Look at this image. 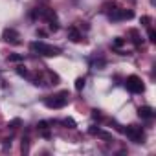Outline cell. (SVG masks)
<instances>
[{
	"mask_svg": "<svg viewBox=\"0 0 156 156\" xmlns=\"http://www.w3.org/2000/svg\"><path fill=\"white\" fill-rule=\"evenodd\" d=\"M30 48H31V51H35V53H39V55H44V57H53V55H59V53H61L59 48H53V46H50V44H46V42H42V41L31 42Z\"/></svg>",
	"mask_w": 156,
	"mask_h": 156,
	"instance_id": "1",
	"label": "cell"
},
{
	"mask_svg": "<svg viewBox=\"0 0 156 156\" xmlns=\"http://www.w3.org/2000/svg\"><path fill=\"white\" fill-rule=\"evenodd\" d=\"M68 98H70L68 92H61V94H57V96L46 98V99H44V105H46L48 108H62V107H66Z\"/></svg>",
	"mask_w": 156,
	"mask_h": 156,
	"instance_id": "2",
	"label": "cell"
},
{
	"mask_svg": "<svg viewBox=\"0 0 156 156\" xmlns=\"http://www.w3.org/2000/svg\"><path fill=\"white\" fill-rule=\"evenodd\" d=\"M125 87H127V90H130L132 94H141V92L145 90V85H143V81H141V77H138V75H129L127 81H125Z\"/></svg>",
	"mask_w": 156,
	"mask_h": 156,
	"instance_id": "3",
	"label": "cell"
},
{
	"mask_svg": "<svg viewBox=\"0 0 156 156\" xmlns=\"http://www.w3.org/2000/svg\"><path fill=\"white\" fill-rule=\"evenodd\" d=\"M125 134H127V138H130V141H134V143H143V140H145V134H143L141 127H136V125H129V127L125 129Z\"/></svg>",
	"mask_w": 156,
	"mask_h": 156,
	"instance_id": "4",
	"label": "cell"
},
{
	"mask_svg": "<svg viewBox=\"0 0 156 156\" xmlns=\"http://www.w3.org/2000/svg\"><path fill=\"white\" fill-rule=\"evenodd\" d=\"M134 13L130 9H112V13L108 15L110 20H125V19H132Z\"/></svg>",
	"mask_w": 156,
	"mask_h": 156,
	"instance_id": "5",
	"label": "cell"
},
{
	"mask_svg": "<svg viewBox=\"0 0 156 156\" xmlns=\"http://www.w3.org/2000/svg\"><path fill=\"white\" fill-rule=\"evenodd\" d=\"M2 37H4V41H6V42H11V44H19V42H20V41H19V33H17L13 28L4 30Z\"/></svg>",
	"mask_w": 156,
	"mask_h": 156,
	"instance_id": "6",
	"label": "cell"
},
{
	"mask_svg": "<svg viewBox=\"0 0 156 156\" xmlns=\"http://www.w3.org/2000/svg\"><path fill=\"white\" fill-rule=\"evenodd\" d=\"M138 116H140L141 119H151V118L154 116V110H152L151 107H140V108H138Z\"/></svg>",
	"mask_w": 156,
	"mask_h": 156,
	"instance_id": "7",
	"label": "cell"
},
{
	"mask_svg": "<svg viewBox=\"0 0 156 156\" xmlns=\"http://www.w3.org/2000/svg\"><path fill=\"white\" fill-rule=\"evenodd\" d=\"M68 39L73 41V42H79L81 41V33H79V30H77L75 26H70L68 28Z\"/></svg>",
	"mask_w": 156,
	"mask_h": 156,
	"instance_id": "8",
	"label": "cell"
},
{
	"mask_svg": "<svg viewBox=\"0 0 156 156\" xmlns=\"http://www.w3.org/2000/svg\"><path fill=\"white\" fill-rule=\"evenodd\" d=\"M123 46H125V39H121V37H116V39L112 41V48L119 50V48H123Z\"/></svg>",
	"mask_w": 156,
	"mask_h": 156,
	"instance_id": "9",
	"label": "cell"
},
{
	"mask_svg": "<svg viewBox=\"0 0 156 156\" xmlns=\"http://www.w3.org/2000/svg\"><path fill=\"white\" fill-rule=\"evenodd\" d=\"M8 61L9 62H20V61H24V57L19 53H11V55H8Z\"/></svg>",
	"mask_w": 156,
	"mask_h": 156,
	"instance_id": "10",
	"label": "cell"
},
{
	"mask_svg": "<svg viewBox=\"0 0 156 156\" xmlns=\"http://www.w3.org/2000/svg\"><path fill=\"white\" fill-rule=\"evenodd\" d=\"M85 83H87L85 77H77V79H75V88H77V90H83V88H85Z\"/></svg>",
	"mask_w": 156,
	"mask_h": 156,
	"instance_id": "11",
	"label": "cell"
},
{
	"mask_svg": "<svg viewBox=\"0 0 156 156\" xmlns=\"http://www.w3.org/2000/svg\"><path fill=\"white\" fill-rule=\"evenodd\" d=\"M37 129H39V130H48V121H39Z\"/></svg>",
	"mask_w": 156,
	"mask_h": 156,
	"instance_id": "12",
	"label": "cell"
},
{
	"mask_svg": "<svg viewBox=\"0 0 156 156\" xmlns=\"http://www.w3.org/2000/svg\"><path fill=\"white\" fill-rule=\"evenodd\" d=\"M17 73H19V75H24V77H26V75H28V70H26L24 66H19V68H17Z\"/></svg>",
	"mask_w": 156,
	"mask_h": 156,
	"instance_id": "13",
	"label": "cell"
},
{
	"mask_svg": "<svg viewBox=\"0 0 156 156\" xmlns=\"http://www.w3.org/2000/svg\"><path fill=\"white\" fill-rule=\"evenodd\" d=\"M64 125H70V129H75V121H73L72 118H66V119H64Z\"/></svg>",
	"mask_w": 156,
	"mask_h": 156,
	"instance_id": "14",
	"label": "cell"
},
{
	"mask_svg": "<svg viewBox=\"0 0 156 156\" xmlns=\"http://www.w3.org/2000/svg\"><path fill=\"white\" fill-rule=\"evenodd\" d=\"M149 41H151V42H156V33H154V30H149Z\"/></svg>",
	"mask_w": 156,
	"mask_h": 156,
	"instance_id": "15",
	"label": "cell"
},
{
	"mask_svg": "<svg viewBox=\"0 0 156 156\" xmlns=\"http://www.w3.org/2000/svg\"><path fill=\"white\" fill-rule=\"evenodd\" d=\"M19 125H20V119H13V121L9 123V127H11V129H17Z\"/></svg>",
	"mask_w": 156,
	"mask_h": 156,
	"instance_id": "16",
	"label": "cell"
},
{
	"mask_svg": "<svg viewBox=\"0 0 156 156\" xmlns=\"http://www.w3.org/2000/svg\"><path fill=\"white\" fill-rule=\"evenodd\" d=\"M22 151L28 152V140H22Z\"/></svg>",
	"mask_w": 156,
	"mask_h": 156,
	"instance_id": "17",
	"label": "cell"
},
{
	"mask_svg": "<svg viewBox=\"0 0 156 156\" xmlns=\"http://www.w3.org/2000/svg\"><path fill=\"white\" fill-rule=\"evenodd\" d=\"M92 116H94L96 119H99V118H101V114H99V110H92Z\"/></svg>",
	"mask_w": 156,
	"mask_h": 156,
	"instance_id": "18",
	"label": "cell"
},
{
	"mask_svg": "<svg viewBox=\"0 0 156 156\" xmlns=\"http://www.w3.org/2000/svg\"><path fill=\"white\" fill-rule=\"evenodd\" d=\"M141 22H143V24H149V22H151V19H149V17H141Z\"/></svg>",
	"mask_w": 156,
	"mask_h": 156,
	"instance_id": "19",
	"label": "cell"
},
{
	"mask_svg": "<svg viewBox=\"0 0 156 156\" xmlns=\"http://www.w3.org/2000/svg\"><path fill=\"white\" fill-rule=\"evenodd\" d=\"M37 35H41V37H46V31H44V30H37Z\"/></svg>",
	"mask_w": 156,
	"mask_h": 156,
	"instance_id": "20",
	"label": "cell"
}]
</instances>
